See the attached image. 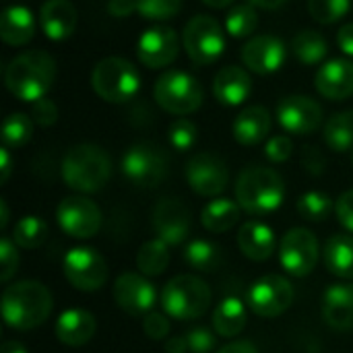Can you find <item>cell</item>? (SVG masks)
Segmentation results:
<instances>
[{
  "label": "cell",
  "instance_id": "obj_21",
  "mask_svg": "<svg viewBox=\"0 0 353 353\" xmlns=\"http://www.w3.org/2000/svg\"><path fill=\"white\" fill-rule=\"evenodd\" d=\"M77 8L70 0H46L39 8V25L48 39L64 41L77 29Z\"/></svg>",
  "mask_w": 353,
  "mask_h": 353
},
{
  "label": "cell",
  "instance_id": "obj_13",
  "mask_svg": "<svg viewBox=\"0 0 353 353\" xmlns=\"http://www.w3.org/2000/svg\"><path fill=\"white\" fill-rule=\"evenodd\" d=\"M319 256H321L319 240L308 228H292L281 238L279 263L283 271H288L290 275L308 277L314 271Z\"/></svg>",
  "mask_w": 353,
  "mask_h": 353
},
{
  "label": "cell",
  "instance_id": "obj_7",
  "mask_svg": "<svg viewBox=\"0 0 353 353\" xmlns=\"http://www.w3.org/2000/svg\"><path fill=\"white\" fill-rule=\"evenodd\" d=\"M157 105L170 114L184 116L192 114L203 103L201 83L184 70H165L153 87Z\"/></svg>",
  "mask_w": 353,
  "mask_h": 353
},
{
  "label": "cell",
  "instance_id": "obj_47",
  "mask_svg": "<svg viewBox=\"0 0 353 353\" xmlns=\"http://www.w3.org/2000/svg\"><path fill=\"white\" fill-rule=\"evenodd\" d=\"M335 215H337L339 223L353 234V190H345L335 201Z\"/></svg>",
  "mask_w": 353,
  "mask_h": 353
},
{
  "label": "cell",
  "instance_id": "obj_36",
  "mask_svg": "<svg viewBox=\"0 0 353 353\" xmlns=\"http://www.w3.org/2000/svg\"><path fill=\"white\" fill-rule=\"evenodd\" d=\"M298 215L304 219V221H310V223H323L331 217V213L335 211V203L329 194L321 192V190H310V192H304L300 199H298Z\"/></svg>",
  "mask_w": 353,
  "mask_h": 353
},
{
  "label": "cell",
  "instance_id": "obj_45",
  "mask_svg": "<svg viewBox=\"0 0 353 353\" xmlns=\"http://www.w3.org/2000/svg\"><path fill=\"white\" fill-rule=\"evenodd\" d=\"M143 333L151 341H163L170 335V316L165 312H149L143 316Z\"/></svg>",
  "mask_w": 353,
  "mask_h": 353
},
{
  "label": "cell",
  "instance_id": "obj_55",
  "mask_svg": "<svg viewBox=\"0 0 353 353\" xmlns=\"http://www.w3.org/2000/svg\"><path fill=\"white\" fill-rule=\"evenodd\" d=\"M0 353H29L19 341H4L2 345V352Z\"/></svg>",
  "mask_w": 353,
  "mask_h": 353
},
{
  "label": "cell",
  "instance_id": "obj_22",
  "mask_svg": "<svg viewBox=\"0 0 353 353\" xmlns=\"http://www.w3.org/2000/svg\"><path fill=\"white\" fill-rule=\"evenodd\" d=\"M54 331L62 345L83 347L93 339V335L97 331V321L91 312H87L83 308H70L58 316Z\"/></svg>",
  "mask_w": 353,
  "mask_h": 353
},
{
  "label": "cell",
  "instance_id": "obj_33",
  "mask_svg": "<svg viewBox=\"0 0 353 353\" xmlns=\"http://www.w3.org/2000/svg\"><path fill=\"white\" fill-rule=\"evenodd\" d=\"M170 244L155 238L145 242L137 252V267L145 277H157L170 267Z\"/></svg>",
  "mask_w": 353,
  "mask_h": 353
},
{
  "label": "cell",
  "instance_id": "obj_16",
  "mask_svg": "<svg viewBox=\"0 0 353 353\" xmlns=\"http://www.w3.org/2000/svg\"><path fill=\"white\" fill-rule=\"evenodd\" d=\"M277 122L290 134H312L323 124V108L308 95H288L277 103Z\"/></svg>",
  "mask_w": 353,
  "mask_h": 353
},
{
  "label": "cell",
  "instance_id": "obj_52",
  "mask_svg": "<svg viewBox=\"0 0 353 353\" xmlns=\"http://www.w3.org/2000/svg\"><path fill=\"white\" fill-rule=\"evenodd\" d=\"M12 172V157H10V149L2 147L0 149V182L6 184Z\"/></svg>",
  "mask_w": 353,
  "mask_h": 353
},
{
  "label": "cell",
  "instance_id": "obj_48",
  "mask_svg": "<svg viewBox=\"0 0 353 353\" xmlns=\"http://www.w3.org/2000/svg\"><path fill=\"white\" fill-rule=\"evenodd\" d=\"M302 165L310 172V174H323V170H325V157H323V153L316 149V147H304L302 149Z\"/></svg>",
  "mask_w": 353,
  "mask_h": 353
},
{
  "label": "cell",
  "instance_id": "obj_18",
  "mask_svg": "<svg viewBox=\"0 0 353 353\" xmlns=\"http://www.w3.org/2000/svg\"><path fill=\"white\" fill-rule=\"evenodd\" d=\"M180 52V37L172 27L155 25L147 29L137 46V56L147 68H165Z\"/></svg>",
  "mask_w": 353,
  "mask_h": 353
},
{
  "label": "cell",
  "instance_id": "obj_2",
  "mask_svg": "<svg viewBox=\"0 0 353 353\" xmlns=\"http://www.w3.org/2000/svg\"><path fill=\"white\" fill-rule=\"evenodd\" d=\"M56 81V60L43 50H27L14 56L4 70L6 89L21 101L35 103L48 95Z\"/></svg>",
  "mask_w": 353,
  "mask_h": 353
},
{
  "label": "cell",
  "instance_id": "obj_23",
  "mask_svg": "<svg viewBox=\"0 0 353 353\" xmlns=\"http://www.w3.org/2000/svg\"><path fill=\"white\" fill-rule=\"evenodd\" d=\"M323 319L335 331H353V283H335L323 296Z\"/></svg>",
  "mask_w": 353,
  "mask_h": 353
},
{
  "label": "cell",
  "instance_id": "obj_9",
  "mask_svg": "<svg viewBox=\"0 0 353 353\" xmlns=\"http://www.w3.org/2000/svg\"><path fill=\"white\" fill-rule=\"evenodd\" d=\"M124 178L139 188H157L168 176V155L153 143H137L122 157Z\"/></svg>",
  "mask_w": 353,
  "mask_h": 353
},
{
  "label": "cell",
  "instance_id": "obj_10",
  "mask_svg": "<svg viewBox=\"0 0 353 353\" xmlns=\"http://www.w3.org/2000/svg\"><path fill=\"white\" fill-rule=\"evenodd\" d=\"M66 281L79 292H97L108 281V263L91 246H74L62 259Z\"/></svg>",
  "mask_w": 353,
  "mask_h": 353
},
{
  "label": "cell",
  "instance_id": "obj_8",
  "mask_svg": "<svg viewBox=\"0 0 353 353\" xmlns=\"http://www.w3.org/2000/svg\"><path fill=\"white\" fill-rule=\"evenodd\" d=\"M182 46L196 66H209L221 58L225 50V35L213 17L196 14L182 31Z\"/></svg>",
  "mask_w": 353,
  "mask_h": 353
},
{
  "label": "cell",
  "instance_id": "obj_17",
  "mask_svg": "<svg viewBox=\"0 0 353 353\" xmlns=\"http://www.w3.org/2000/svg\"><path fill=\"white\" fill-rule=\"evenodd\" d=\"M153 228L159 240L170 246H180L190 236V211L184 201L163 196L153 209Z\"/></svg>",
  "mask_w": 353,
  "mask_h": 353
},
{
  "label": "cell",
  "instance_id": "obj_20",
  "mask_svg": "<svg viewBox=\"0 0 353 353\" xmlns=\"http://www.w3.org/2000/svg\"><path fill=\"white\" fill-rule=\"evenodd\" d=\"M316 91L331 99V101H343L353 95V62L345 58H335L325 62L314 79Z\"/></svg>",
  "mask_w": 353,
  "mask_h": 353
},
{
  "label": "cell",
  "instance_id": "obj_40",
  "mask_svg": "<svg viewBox=\"0 0 353 353\" xmlns=\"http://www.w3.org/2000/svg\"><path fill=\"white\" fill-rule=\"evenodd\" d=\"M182 10V0H137V12L149 21H168Z\"/></svg>",
  "mask_w": 353,
  "mask_h": 353
},
{
  "label": "cell",
  "instance_id": "obj_42",
  "mask_svg": "<svg viewBox=\"0 0 353 353\" xmlns=\"http://www.w3.org/2000/svg\"><path fill=\"white\" fill-rule=\"evenodd\" d=\"M0 263H2V273H0V281L8 283L17 269H19V252H17V244L12 242V238L2 236L0 240Z\"/></svg>",
  "mask_w": 353,
  "mask_h": 353
},
{
  "label": "cell",
  "instance_id": "obj_28",
  "mask_svg": "<svg viewBox=\"0 0 353 353\" xmlns=\"http://www.w3.org/2000/svg\"><path fill=\"white\" fill-rule=\"evenodd\" d=\"M246 323H248L246 304L236 296L223 298L213 310V331L219 337L225 339L238 337L246 329Z\"/></svg>",
  "mask_w": 353,
  "mask_h": 353
},
{
  "label": "cell",
  "instance_id": "obj_51",
  "mask_svg": "<svg viewBox=\"0 0 353 353\" xmlns=\"http://www.w3.org/2000/svg\"><path fill=\"white\" fill-rule=\"evenodd\" d=\"M217 353H261L259 347L252 341H232L228 345H223Z\"/></svg>",
  "mask_w": 353,
  "mask_h": 353
},
{
  "label": "cell",
  "instance_id": "obj_57",
  "mask_svg": "<svg viewBox=\"0 0 353 353\" xmlns=\"http://www.w3.org/2000/svg\"><path fill=\"white\" fill-rule=\"evenodd\" d=\"M0 211H2L0 228H2V230H6V225H8V205H6V201H0Z\"/></svg>",
  "mask_w": 353,
  "mask_h": 353
},
{
  "label": "cell",
  "instance_id": "obj_38",
  "mask_svg": "<svg viewBox=\"0 0 353 353\" xmlns=\"http://www.w3.org/2000/svg\"><path fill=\"white\" fill-rule=\"evenodd\" d=\"M256 27H259V12L248 2L232 6L230 12L225 14V31L236 39L252 35Z\"/></svg>",
  "mask_w": 353,
  "mask_h": 353
},
{
  "label": "cell",
  "instance_id": "obj_12",
  "mask_svg": "<svg viewBox=\"0 0 353 353\" xmlns=\"http://www.w3.org/2000/svg\"><path fill=\"white\" fill-rule=\"evenodd\" d=\"M56 221L66 236L74 240H89L101 228V211L85 194H72L60 201Z\"/></svg>",
  "mask_w": 353,
  "mask_h": 353
},
{
  "label": "cell",
  "instance_id": "obj_1",
  "mask_svg": "<svg viewBox=\"0 0 353 353\" xmlns=\"http://www.w3.org/2000/svg\"><path fill=\"white\" fill-rule=\"evenodd\" d=\"M2 321L8 329L31 331L41 327L54 308L52 292L39 281H17L10 283L2 294Z\"/></svg>",
  "mask_w": 353,
  "mask_h": 353
},
{
  "label": "cell",
  "instance_id": "obj_14",
  "mask_svg": "<svg viewBox=\"0 0 353 353\" xmlns=\"http://www.w3.org/2000/svg\"><path fill=\"white\" fill-rule=\"evenodd\" d=\"M186 180L194 194L213 199L228 188L230 170L215 153H196L186 163Z\"/></svg>",
  "mask_w": 353,
  "mask_h": 353
},
{
  "label": "cell",
  "instance_id": "obj_19",
  "mask_svg": "<svg viewBox=\"0 0 353 353\" xmlns=\"http://www.w3.org/2000/svg\"><path fill=\"white\" fill-rule=\"evenodd\" d=\"M242 64L256 74H271L285 62V43L275 35H254L240 52Z\"/></svg>",
  "mask_w": 353,
  "mask_h": 353
},
{
  "label": "cell",
  "instance_id": "obj_4",
  "mask_svg": "<svg viewBox=\"0 0 353 353\" xmlns=\"http://www.w3.org/2000/svg\"><path fill=\"white\" fill-rule=\"evenodd\" d=\"M285 199V182L279 172L265 165L242 170L236 180V201L250 215H267L281 207Z\"/></svg>",
  "mask_w": 353,
  "mask_h": 353
},
{
  "label": "cell",
  "instance_id": "obj_41",
  "mask_svg": "<svg viewBox=\"0 0 353 353\" xmlns=\"http://www.w3.org/2000/svg\"><path fill=\"white\" fill-rule=\"evenodd\" d=\"M168 141L176 151H188L199 141V128L192 120L180 118L170 124L168 128Z\"/></svg>",
  "mask_w": 353,
  "mask_h": 353
},
{
  "label": "cell",
  "instance_id": "obj_44",
  "mask_svg": "<svg viewBox=\"0 0 353 353\" xmlns=\"http://www.w3.org/2000/svg\"><path fill=\"white\" fill-rule=\"evenodd\" d=\"M265 155L273 163H285L294 155V143L285 134H277L265 143Z\"/></svg>",
  "mask_w": 353,
  "mask_h": 353
},
{
  "label": "cell",
  "instance_id": "obj_11",
  "mask_svg": "<svg viewBox=\"0 0 353 353\" xmlns=\"http://www.w3.org/2000/svg\"><path fill=\"white\" fill-rule=\"evenodd\" d=\"M296 292L288 277L283 275H265L256 279L246 292L248 308L261 319H277L288 312L294 304Z\"/></svg>",
  "mask_w": 353,
  "mask_h": 353
},
{
  "label": "cell",
  "instance_id": "obj_30",
  "mask_svg": "<svg viewBox=\"0 0 353 353\" xmlns=\"http://www.w3.org/2000/svg\"><path fill=\"white\" fill-rule=\"evenodd\" d=\"M242 217V207L238 201L230 199H215L207 203L201 211V223L211 234H225L238 225Z\"/></svg>",
  "mask_w": 353,
  "mask_h": 353
},
{
  "label": "cell",
  "instance_id": "obj_27",
  "mask_svg": "<svg viewBox=\"0 0 353 353\" xmlns=\"http://www.w3.org/2000/svg\"><path fill=\"white\" fill-rule=\"evenodd\" d=\"M35 35V17L27 6L14 4L0 17V37L6 46H25Z\"/></svg>",
  "mask_w": 353,
  "mask_h": 353
},
{
  "label": "cell",
  "instance_id": "obj_6",
  "mask_svg": "<svg viewBox=\"0 0 353 353\" xmlns=\"http://www.w3.org/2000/svg\"><path fill=\"white\" fill-rule=\"evenodd\" d=\"M93 91L108 103H126L130 101L139 87L141 77L132 62L120 56H108L99 60L91 72Z\"/></svg>",
  "mask_w": 353,
  "mask_h": 353
},
{
  "label": "cell",
  "instance_id": "obj_37",
  "mask_svg": "<svg viewBox=\"0 0 353 353\" xmlns=\"http://www.w3.org/2000/svg\"><path fill=\"white\" fill-rule=\"evenodd\" d=\"M33 137V118L23 112H12L2 124V147H25Z\"/></svg>",
  "mask_w": 353,
  "mask_h": 353
},
{
  "label": "cell",
  "instance_id": "obj_53",
  "mask_svg": "<svg viewBox=\"0 0 353 353\" xmlns=\"http://www.w3.org/2000/svg\"><path fill=\"white\" fill-rule=\"evenodd\" d=\"M165 353H186L188 352V341H186V335H178V337H170L165 341Z\"/></svg>",
  "mask_w": 353,
  "mask_h": 353
},
{
  "label": "cell",
  "instance_id": "obj_49",
  "mask_svg": "<svg viewBox=\"0 0 353 353\" xmlns=\"http://www.w3.org/2000/svg\"><path fill=\"white\" fill-rule=\"evenodd\" d=\"M137 10V0H108V12L116 19H126Z\"/></svg>",
  "mask_w": 353,
  "mask_h": 353
},
{
  "label": "cell",
  "instance_id": "obj_29",
  "mask_svg": "<svg viewBox=\"0 0 353 353\" xmlns=\"http://www.w3.org/2000/svg\"><path fill=\"white\" fill-rule=\"evenodd\" d=\"M323 261L331 275L339 279H353V236H331L323 248Z\"/></svg>",
  "mask_w": 353,
  "mask_h": 353
},
{
  "label": "cell",
  "instance_id": "obj_54",
  "mask_svg": "<svg viewBox=\"0 0 353 353\" xmlns=\"http://www.w3.org/2000/svg\"><path fill=\"white\" fill-rule=\"evenodd\" d=\"M248 4H252L254 8H265V10H277L281 8L288 0H246Z\"/></svg>",
  "mask_w": 353,
  "mask_h": 353
},
{
  "label": "cell",
  "instance_id": "obj_56",
  "mask_svg": "<svg viewBox=\"0 0 353 353\" xmlns=\"http://www.w3.org/2000/svg\"><path fill=\"white\" fill-rule=\"evenodd\" d=\"M203 4H207L209 8H228L234 0H201Z\"/></svg>",
  "mask_w": 353,
  "mask_h": 353
},
{
  "label": "cell",
  "instance_id": "obj_15",
  "mask_svg": "<svg viewBox=\"0 0 353 353\" xmlns=\"http://www.w3.org/2000/svg\"><path fill=\"white\" fill-rule=\"evenodd\" d=\"M112 296L116 306L130 316H147L157 302L155 285L139 273H122L114 281Z\"/></svg>",
  "mask_w": 353,
  "mask_h": 353
},
{
  "label": "cell",
  "instance_id": "obj_50",
  "mask_svg": "<svg viewBox=\"0 0 353 353\" xmlns=\"http://www.w3.org/2000/svg\"><path fill=\"white\" fill-rule=\"evenodd\" d=\"M337 43H339V48H341L343 54H347V56L353 58V23L343 25L337 31Z\"/></svg>",
  "mask_w": 353,
  "mask_h": 353
},
{
  "label": "cell",
  "instance_id": "obj_34",
  "mask_svg": "<svg viewBox=\"0 0 353 353\" xmlns=\"http://www.w3.org/2000/svg\"><path fill=\"white\" fill-rule=\"evenodd\" d=\"M325 143L337 151L345 153L353 147V114L352 112H339L331 116L325 124Z\"/></svg>",
  "mask_w": 353,
  "mask_h": 353
},
{
  "label": "cell",
  "instance_id": "obj_3",
  "mask_svg": "<svg viewBox=\"0 0 353 353\" xmlns=\"http://www.w3.org/2000/svg\"><path fill=\"white\" fill-rule=\"evenodd\" d=\"M62 180L81 194L99 192L112 176V159L99 145L81 143L66 151L60 165Z\"/></svg>",
  "mask_w": 353,
  "mask_h": 353
},
{
  "label": "cell",
  "instance_id": "obj_26",
  "mask_svg": "<svg viewBox=\"0 0 353 353\" xmlns=\"http://www.w3.org/2000/svg\"><path fill=\"white\" fill-rule=\"evenodd\" d=\"M238 246L246 259L254 263H263V261H269L271 254L275 252L277 238H275V232L267 223L246 221L238 232Z\"/></svg>",
  "mask_w": 353,
  "mask_h": 353
},
{
  "label": "cell",
  "instance_id": "obj_24",
  "mask_svg": "<svg viewBox=\"0 0 353 353\" xmlns=\"http://www.w3.org/2000/svg\"><path fill=\"white\" fill-rule=\"evenodd\" d=\"M252 91V79L242 66H223L213 79V95L219 103L236 108L248 99Z\"/></svg>",
  "mask_w": 353,
  "mask_h": 353
},
{
  "label": "cell",
  "instance_id": "obj_46",
  "mask_svg": "<svg viewBox=\"0 0 353 353\" xmlns=\"http://www.w3.org/2000/svg\"><path fill=\"white\" fill-rule=\"evenodd\" d=\"M31 118H33V122L37 126H43V128L46 126H52L58 120V108H56V103L50 97H43V99H39V101L33 103Z\"/></svg>",
  "mask_w": 353,
  "mask_h": 353
},
{
  "label": "cell",
  "instance_id": "obj_5",
  "mask_svg": "<svg viewBox=\"0 0 353 353\" xmlns=\"http://www.w3.org/2000/svg\"><path fill=\"white\" fill-rule=\"evenodd\" d=\"M211 288L199 275H176L161 290V310L174 321L201 319L211 306Z\"/></svg>",
  "mask_w": 353,
  "mask_h": 353
},
{
  "label": "cell",
  "instance_id": "obj_35",
  "mask_svg": "<svg viewBox=\"0 0 353 353\" xmlns=\"http://www.w3.org/2000/svg\"><path fill=\"white\" fill-rule=\"evenodd\" d=\"M12 242L19 246V248H25V250H35L39 248L46 238H48V223L41 219V217H35V215H25L21 217L14 228H12Z\"/></svg>",
  "mask_w": 353,
  "mask_h": 353
},
{
  "label": "cell",
  "instance_id": "obj_32",
  "mask_svg": "<svg viewBox=\"0 0 353 353\" xmlns=\"http://www.w3.org/2000/svg\"><path fill=\"white\" fill-rule=\"evenodd\" d=\"M184 261L192 271L215 273L221 265V250L209 240H190L184 246Z\"/></svg>",
  "mask_w": 353,
  "mask_h": 353
},
{
  "label": "cell",
  "instance_id": "obj_39",
  "mask_svg": "<svg viewBox=\"0 0 353 353\" xmlns=\"http://www.w3.org/2000/svg\"><path fill=\"white\" fill-rule=\"evenodd\" d=\"M352 8V0H308L310 17L321 25L341 21Z\"/></svg>",
  "mask_w": 353,
  "mask_h": 353
},
{
  "label": "cell",
  "instance_id": "obj_31",
  "mask_svg": "<svg viewBox=\"0 0 353 353\" xmlns=\"http://www.w3.org/2000/svg\"><path fill=\"white\" fill-rule=\"evenodd\" d=\"M292 50H294V56L304 64V66H314V64H321L327 54H329V46H327V39L314 31V29H304L300 31L294 41H292Z\"/></svg>",
  "mask_w": 353,
  "mask_h": 353
},
{
  "label": "cell",
  "instance_id": "obj_25",
  "mask_svg": "<svg viewBox=\"0 0 353 353\" xmlns=\"http://www.w3.org/2000/svg\"><path fill=\"white\" fill-rule=\"evenodd\" d=\"M271 112L263 105H248L244 108L234 124H232V132H234V139L244 145V147H254V145H261L267 134L271 132Z\"/></svg>",
  "mask_w": 353,
  "mask_h": 353
},
{
  "label": "cell",
  "instance_id": "obj_43",
  "mask_svg": "<svg viewBox=\"0 0 353 353\" xmlns=\"http://www.w3.org/2000/svg\"><path fill=\"white\" fill-rule=\"evenodd\" d=\"M217 333H213L207 327H194L186 333L188 352L190 353H211L217 345Z\"/></svg>",
  "mask_w": 353,
  "mask_h": 353
}]
</instances>
